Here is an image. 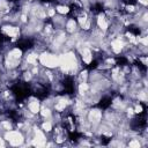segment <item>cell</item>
<instances>
[{
  "instance_id": "cell-2",
  "label": "cell",
  "mask_w": 148,
  "mask_h": 148,
  "mask_svg": "<svg viewBox=\"0 0 148 148\" xmlns=\"http://www.w3.org/2000/svg\"><path fill=\"white\" fill-rule=\"evenodd\" d=\"M64 30L66 31L67 35H73L76 31L80 30V27H79V24H77V22H76V20L74 17H71V16L67 15V20H66Z\"/></svg>"
},
{
  "instance_id": "cell-3",
  "label": "cell",
  "mask_w": 148,
  "mask_h": 148,
  "mask_svg": "<svg viewBox=\"0 0 148 148\" xmlns=\"http://www.w3.org/2000/svg\"><path fill=\"white\" fill-rule=\"evenodd\" d=\"M56 13L60 15H68L69 14V6L62 3H56Z\"/></svg>"
},
{
  "instance_id": "cell-1",
  "label": "cell",
  "mask_w": 148,
  "mask_h": 148,
  "mask_svg": "<svg viewBox=\"0 0 148 148\" xmlns=\"http://www.w3.org/2000/svg\"><path fill=\"white\" fill-rule=\"evenodd\" d=\"M38 64L42 67L53 69L59 66V54L46 50L38 56Z\"/></svg>"
}]
</instances>
